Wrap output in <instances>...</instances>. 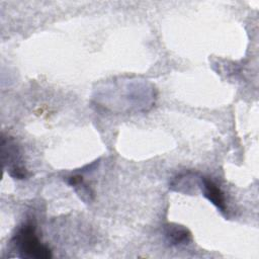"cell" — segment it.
Wrapping results in <instances>:
<instances>
[{"label": "cell", "mask_w": 259, "mask_h": 259, "mask_svg": "<svg viewBox=\"0 0 259 259\" xmlns=\"http://www.w3.org/2000/svg\"><path fill=\"white\" fill-rule=\"evenodd\" d=\"M165 237L169 245L175 246L187 243L191 238V234L187 229L181 226L168 225L165 227Z\"/></svg>", "instance_id": "277c9868"}, {"label": "cell", "mask_w": 259, "mask_h": 259, "mask_svg": "<svg viewBox=\"0 0 259 259\" xmlns=\"http://www.w3.org/2000/svg\"><path fill=\"white\" fill-rule=\"evenodd\" d=\"M200 188L203 195L222 212L226 211V200L223 191L220 187L210 179L206 177L200 178Z\"/></svg>", "instance_id": "3957f363"}, {"label": "cell", "mask_w": 259, "mask_h": 259, "mask_svg": "<svg viewBox=\"0 0 259 259\" xmlns=\"http://www.w3.org/2000/svg\"><path fill=\"white\" fill-rule=\"evenodd\" d=\"M2 160L9 165V174L13 178L24 179L27 176L26 169L20 163L19 151L11 140L2 138Z\"/></svg>", "instance_id": "7a4b0ae2"}, {"label": "cell", "mask_w": 259, "mask_h": 259, "mask_svg": "<svg viewBox=\"0 0 259 259\" xmlns=\"http://www.w3.org/2000/svg\"><path fill=\"white\" fill-rule=\"evenodd\" d=\"M13 241L22 257L34 259H48L52 257L50 248L39 242L35 234V228L31 224L22 226L15 234Z\"/></svg>", "instance_id": "6da1fadb"}]
</instances>
